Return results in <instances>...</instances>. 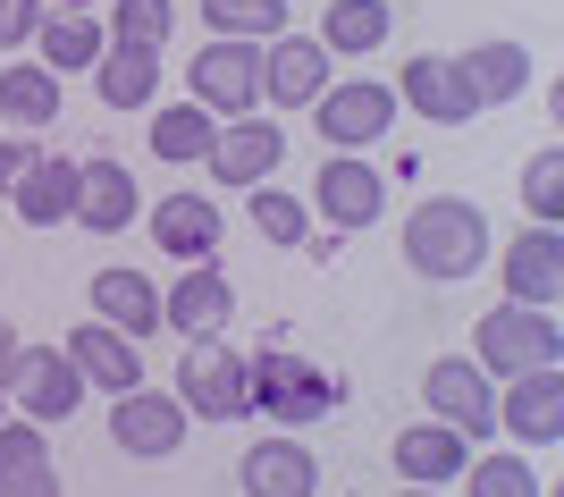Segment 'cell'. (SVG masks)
Returning <instances> with one entry per match:
<instances>
[{"label":"cell","mask_w":564,"mask_h":497,"mask_svg":"<svg viewBox=\"0 0 564 497\" xmlns=\"http://www.w3.org/2000/svg\"><path fill=\"white\" fill-rule=\"evenodd\" d=\"M564 295V237L556 228H522L506 245V304H556Z\"/></svg>","instance_id":"cell-16"},{"label":"cell","mask_w":564,"mask_h":497,"mask_svg":"<svg viewBox=\"0 0 564 497\" xmlns=\"http://www.w3.org/2000/svg\"><path fill=\"white\" fill-rule=\"evenodd\" d=\"M43 480H59L43 422H0V497H34Z\"/></svg>","instance_id":"cell-28"},{"label":"cell","mask_w":564,"mask_h":497,"mask_svg":"<svg viewBox=\"0 0 564 497\" xmlns=\"http://www.w3.org/2000/svg\"><path fill=\"white\" fill-rule=\"evenodd\" d=\"M18 355H25V337L0 321V388H9V371H18Z\"/></svg>","instance_id":"cell-38"},{"label":"cell","mask_w":564,"mask_h":497,"mask_svg":"<svg viewBox=\"0 0 564 497\" xmlns=\"http://www.w3.org/2000/svg\"><path fill=\"white\" fill-rule=\"evenodd\" d=\"M110 439H118V455H177L186 447V404L169 388H127L110 404Z\"/></svg>","instance_id":"cell-10"},{"label":"cell","mask_w":564,"mask_h":497,"mask_svg":"<svg viewBox=\"0 0 564 497\" xmlns=\"http://www.w3.org/2000/svg\"><path fill=\"white\" fill-rule=\"evenodd\" d=\"M169 397L186 404V422H236V413H253L245 355L219 346V337H186V363H177V388H169Z\"/></svg>","instance_id":"cell-4"},{"label":"cell","mask_w":564,"mask_h":497,"mask_svg":"<svg viewBox=\"0 0 564 497\" xmlns=\"http://www.w3.org/2000/svg\"><path fill=\"white\" fill-rule=\"evenodd\" d=\"M261 94L279 101V110H312V101L329 94V51H321V34H270V43H261Z\"/></svg>","instance_id":"cell-9"},{"label":"cell","mask_w":564,"mask_h":497,"mask_svg":"<svg viewBox=\"0 0 564 497\" xmlns=\"http://www.w3.org/2000/svg\"><path fill=\"white\" fill-rule=\"evenodd\" d=\"M464 455H471V439H464V430H447V422L397 430V473L413 480V489H438V480H455V473H464Z\"/></svg>","instance_id":"cell-24"},{"label":"cell","mask_w":564,"mask_h":497,"mask_svg":"<svg viewBox=\"0 0 564 497\" xmlns=\"http://www.w3.org/2000/svg\"><path fill=\"white\" fill-rule=\"evenodd\" d=\"M522 212H531V228H556V212H564V152L556 143L522 161Z\"/></svg>","instance_id":"cell-32"},{"label":"cell","mask_w":564,"mask_h":497,"mask_svg":"<svg viewBox=\"0 0 564 497\" xmlns=\"http://www.w3.org/2000/svg\"><path fill=\"white\" fill-rule=\"evenodd\" d=\"M94 94L110 101V110H143V101L161 94V51H143V43H101Z\"/></svg>","instance_id":"cell-23"},{"label":"cell","mask_w":564,"mask_h":497,"mask_svg":"<svg viewBox=\"0 0 564 497\" xmlns=\"http://www.w3.org/2000/svg\"><path fill=\"white\" fill-rule=\"evenodd\" d=\"M279 161H286V127L279 119H219V143H212L219 186H270Z\"/></svg>","instance_id":"cell-13"},{"label":"cell","mask_w":564,"mask_h":497,"mask_svg":"<svg viewBox=\"0 0 564 497\" xmlns=\"http://www.w3.org/2000/svg\"><path fill=\"white\" fill-rule=\"evenodd\" d=\"M34 497H59V480H43V489H34Z\"/></svg>","instance_id":"cell-39"},{"label":"cell","mask_w":564,"mask_h":497,"mask_svg":"<svg viewBox=\"0 0 564 497\" xmlns=\"http://www.w3.org/2000/svg\"><path fill=\"white\" fill-rule=\"evenodd\" d=\"M455 68H464L471 101H480V110H497V101H514L522 85H531V51H522V43H471Z\"/></svg>","instance_id":"cell-25"},{"label":"cell","mask_w":564,"mask_h":497,"mask_svg":"<svg viewBox=\"0 0 564 497\" xmlns=\"http://www.w3.org/2000/svg\"><path fill=\"white\" fill-rule=\"evenodd\" d=\"M169 25H177V9H169V0H118V9H110V43L161 51V43H169Z\"/></svg>","instance_id":"cell-35"},{"label":"cell","mask_w":564,"mask_h":497,"mask_svg":"<svg viewBox=\"0 0 564 497\" xmlns=\"http://www.w3.org/2000/svg\"><path fill=\"white\" fill-rule=\"evenodd\" d=\"M556 355H564V329L540 304H497V312H480V329H471V363H480L489 379L547 371Z\"/></svg>","instance_id":"cell-3"},{"label":"cell","mask_w":564,"mask_h":497,"mask_svg":"<svg viewBox=\"0 0 564 497\" xmlns=\"http://www.w3.org/2000/svg\"><path fill=\"white\" fill-rule=\"evenodd\" d=\"M94 321H110L118 337H152L161 329V287L143 270H94Z\"/></svg>","instance_id":"cell-20"},{"label":"cell","mask_w":564,"mask_h":497,"mask_svg":"<svg viewBox=\"0 0 564 497\" xmlns=\"http://www.w3.org/2000/svg\"><path fill=\"white\" fill-rule=\"evenodd\" d=\"M422 397H430V413H438L447 430H464L471 447L497 430V388H489V371L464 363V355H438V363H430V371H422Z\"/></svg>","instance_id":"cell-7"},{"label":"cell","mask_w":564,"mask_h":497,"mask_svg":"<svg viewBox=\"0 0 564 497\" xmlns=\"http://www.w3.org/2000/svg\"><path fill=\"white\" fill-rule=\"evenodd\" d=\"M212 143H219V119L194 110V101H177V110L152 119V152H161V161H212Z\"/></svg>","instance_id":"cell-31"},{"label":"cell","mask_w":564,"mask_h":497,"mask_svg":"<svg viewBox=\"0 0 564 497\" xmlns=\"http://www.w3.org/2000/svg\"><path fill=\"white\" fill-rule=\"evenodd\" d=\"M203 25L219 43H270L286 34V0H203Z\"/></svg>","instance_id":"cell-30"},{"label":"cell","mask_w":564,"mask_h":497,"mask_svg":"<svg viewBox=\"0 0 564 497\" xmlns=\"http://www.w3.org/2000/svg\"><path fill=\"white\" fill-rule=\"evenodd\" d=\"M0 413H9V388H0Z\"/></svg>","instance_id":"cell-41"},{"label":"cell","mask_w":564,"mask_h":497,"mask_svg":"<svg viewBox=\"0 0 564 497\" xmlns=\"http://www.w3.org/2000/svg\"><path fill=\"white\" fill-rule=\"evenodd\" d=\"M127 219H135V177H127V161H85L76 169V228L118 237Z\"/></svg>","instance_id":"cell-19"},{"label":"cell","mask_w":564,"mask_h":497,"mask_svg":"<svg viewBox=\"0 0 564 497\" xmlns=\"http://www.w3.org/2000/svg\"><path fill=\"white\" fill-rule=\"evenodd\" d=\"M186 101L212 119H253L261 110V43H212L186 68Z\"/></svg>","instance_id":"cell-6"},{"label":"cell","mask_w":564,"mask_h":497,"mask_svg":"<svg viewBox=\"0 0 564 497\" xmlns=\"http://www.w3.org/2000/svg\"><path fill=\"white\" fill-rule=\"evenodd\" d=\"M312 110H321L312 127H321V143H329V152H362V143H379L388 127H397V94H388V85H371V76L329 85Z\"/></svg>","instance_id":"cell-8"},{"label":"cell","mask_w":564,"mask_h":497,"mask_svg":"<svg viewBox=\"0 0 564 497\" xmlns=\"http://www.w3.org/2000/svg\"><path fill=\"white\" fill-rule=\"evenodd\" d=\"M9 397L25 404V422H68L76 404H85V371L59 346H25L18 371H9Z\"/></svg>","instance_id":"cell-11"},{"label":"cell","mask_w":564,"mask_h":497,"mask_svg":"<svg viewBox=\"0 0 564 497\" xmlns=\"http://www.w3.org/2000/svg\"><path fill=\"white\" fill-rule=\"evenodd\" d=\"M464 497H540V473L522 455H480L464 473Z\"/></svg>","instance_id":"cell-34"},{"label":"cell","mask_w":564,"mask_h":497,"mask_svg":"<svg viewBox=\"0 0 564 497\" xmlns=\"http://www.w3.org/2000/svg\"><path fill=\"white\" fill-rule=\"evenodd\" d=\"M404 497H438V489H404Z\"/></svg>","instance_id":"cell-40"},{"label":"cell","mask_w":564,"mask_h":497,"mask_svg":"<svg viewBox=\"0 0 564 497\" xmlns=\"http://www.w3.org/2000/svg\"><path fill=\"white\" fill-rule=\"evenodd\" d=\"M245 194H253V228L270 245H312V212L295 194H279V186H245Z\"/></svg>","instance_id":"cell-33"},{"label":"cell","mask_w":564,"mask_h":497,"mask_svg":"<svg viewBox=\"0 0 564 497\" xmlns=\"http://www.w3.org/2000/svg\"><path fill=\"white\" fill-rule=\"evenodd\" d=\"M236 480H245V497H312L321 489V464H312L304 439H261V447H245Z\"/></svg>","instance_id":"cell-18"},{"label":"cell","mask_w":564,"mask_h":497,"mask_svg":"<svg viewBox=\"0 0 564 497\" xmlns=\"http://www.w3.org/2000/svg\"><path fill=\"white\" fill-rule=\"evenodd\" d=\"M228 321H236L228 270H219V261H186V279L161 295V329H177V337H219Z\"/></svg>","instance_id":"cell-12"},{"label":"cell","mask_w":564,"mask_h":497,"mask_svg":"<svg viewBox=\"0 0 564 497\" xmlns=\"http://www.w3.org/2000/svg\"><path fill=\"white\" fill-rule=\"evenodd\" d=\"M0 119H18L25 136H43L59 119V76L43 60H18V68H0Z\"/></svg>","instance_id":"cell-26"},{"label":"cell","mask_w":564,"mask_h":497,"mask_svg":"<svg viewBox=\"0 0 564 497\" xmlns=\"http://www.w3.org/2000/svg\"><path fill=\"white\" fill-rule=\"evenodd\" d=\"M34 161H43V143H34V136H9V143H0V194H18V177Z\"/></svg>","instance_id":"cell-37"},{"label":"cell","mask_w":564,"mask_h":497,"mask_svg":"<svg viewBox=\"0 0 564 497\" xmlns=\"http://www.w3.org/2000/svg\"><path fill=\"white\" fill-rule=\"evenodd\" d=\"M404 101H413V119H438V127H464V119H480V101H471V85H464V68L455 60H438V51H422V60H404Z\"/></svg>","instance_id":"cell-17"},{"label":"cell","mask_w":564,"mask_h":497,"mask_svg":"<svg viewBox=\"0 0 564 497\" xmlns=\"http://www.w3.org/2000/svg\"><path fill=\"white\" fill-rule=\"evenodd\" d=\"M497 430H514L522 447H556L564 439V371H522L506 379V397H497Z\"/></svg>","instance_id":"cell-14"},{"label":"cell","mask_w":564,"mask_h":497,"mask_svg":"<svg viewBox=\"0 0 564 497\" xmlns=\"http://www.w3.org/2000/svg\"><path fill=\"white\" fill-rule=\"evenodd\" d=\"M404 261H413L422 279H471V270L489 261V219H480V203H464V194L413 203V219H404Z\"/></svg>","instance_id":"cell-1"},{"label":"cell","mask_w":564,"mask_h":497,"mask_svg":"<svg viewBox=\"0 0 564 497\" xmlns=\"http://www.w3.org/2000/svg\"><path fill=\"white\" fill-rule=\"evenodd\" d=\"M59 355H68L76 371H85V388H110V397L143 388V355H135V337H118L110 321H76Z\"/></svg>","instance_id":"cell-15"},{"label":"cell","mask_w":564,"mask_h":497,"mask_svg":"<svg viewBox=\"0 0 564 497\" xmlns=\"http://www.w3.org/2000/svg\"><path fill=\"white\" fill-rule=\"evenodd\" d=\"M379 212H388V177H379L362 152H329L321 177H312V228L354 237V228H371Z\"/></svg>","instance_id":"cell-5"},{"label":"cell","mask_w":564,"mask_h":497,"mask_svg":"<svg viewBox=\"0 0 564 497\" xmlns=\"http://www.w3.org/2000/svg\"><path fill=\"white\" fill-rule=\"evenodd\" d=\"M245 388H253V404L270 413V422H286V430L329 422L337 404H346V379H337V371L295 363V355H279V346H261V355L245 363Z\"/></svg>","instance_id":"cell-2"},{"label":"cell","mask_w":564,"mask_h":497,"mask_svg":"<svg viewBox=\"0 0 564 497\" xmlns=\"http://www.w3.org/2000/svg\"><path fill=\"white\" fill-rule=\"evenodd\" d=\"M152 237H161V253H177V261H212L219 253V203L212 194H169L161 212H152Z\"/></svg>","instance_id":"cell-22"},{"label":"cell","mask_w":564,"mask_h":497,"mask_svg":"<svg viewBox=\"0 0 564 497\" xmlns=\"http://www.w3.org/2000/svg\"><path fill=\"white\" fill-rule=\"evenodd\" d=\"M34 60H43V68L68 85L76 68H94V60H101V25L85 18V9H68V18H43V25H34Z\"/></svg>","instance_id":"cell-27"},{"label":"cell","mask_w":564,"mask_h":497,"mask_svg":"<svg viewBox=\"0 0 564 497\" xmlns=\"http://www.w3.org/2000/svg\"><path fill=\"white\" fill-rule=\"evenodd\" d=\"M76 169H85V161H68V152H43V161L18 177V194H9V203H18L25 228H59V219H76Z\"/></svg>","instance_id":"cell-21"},{"label":"cell","mask_w":564,"mask_h":497,"mask_svg":"<svg viewBox=\"0 0 564 497\" xmlns=\"http://www.w3.org/2000/svg\"><path fill=\"white\" fill-rule=\"evenodd\" d=\"M43 18H51L43 0H0V51H25V43H34V25H43Z\"/></svg>","instance_id":"cell-36"},{"label":"cell","mask_w":564,"mask_h":497,"mask_svg":"<svg viewBox=\"0 0 564 497\" xmlns=\"http://www.w3.org/2000/svg\"><path fill=\"white\" fill-rule=\"evenodd\" d=\"M388 0H329V25H321V51L329 60H362V51L388 43Z\"/></svg>","instance_id":"cell-29"}]
</instances>
